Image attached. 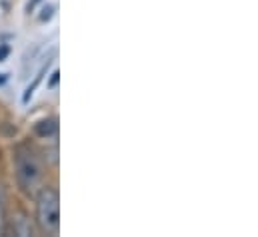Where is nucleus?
Instances as JSON below:
<instances>
[{
	"label": "nucleus",
	"mask_w": 258,
	"mask_h": 237,
	"mask_svg": "<svg viewBox=\"0 0 258 237\" xmlns=\"http://www.w3.org/2000/svg\"><path fill=\"white\" fill-rule=\"evenodd\" d=\"M8 82V74L6 72H0V86H4Z\"/></svg>",
	"instance_id": "obj_11"
},
{
	"label": "nucleus",
	"mask_w": 258,
	"mask_h": 237,
	"mask_svg": "<svg viewBox=\"0 0 258 237\" xmlns=\"http://www.w3.org/2000/svg\"><path fill=\"white\" fill-rule=\"evenodd\" d=\"M36 215L34 221L40 233L58 235L60 231V193L54 185H42L36 193Z\"/></svg>",
	"instance_id": "obj_2"
},
{
	"label": "nucleus",
	"mask_w": 258,
	"mask_h": 237,
	"mask_svg": "<svg viewBox=\"0 0 258 237\" xmlns=\"http://www.w3.org/2000/svg\"><path fill=\"white\" fill-rule=\"evenodd\" d=\"M40 233L34 217L26 209H14L12 213L8 211V223H6V235L18 237H36Z\"/></svg>",
	"instance_id": "obj_3"
},
{
	"label": "nucleus",
	"mask_w": 258,
	"mask_h": 237,
	"mask_svg": "<svg viewBox=\"0 0 258 237\" xmlns=\"http://www.w3.org/2000/svg\"><path fill=\"white\" fill-rule=\"evenodd\" d=\"M54 12H56V6L54 4H46V6H42V12L38 14V20L40 22H50L54 18Z\"/></svg>",
	"instance_id": "obj_7"
},
{
	"label": "nucleus",
	"mask_w": 258,
	"mask_h": 237,
	"mask_svg": "<svg viewBox=\"0 0 258 237\" xmlns=\"http://www.w3.org/2000/svg\"><path fill=\"white\" fill-rule=\"evenodd\" d=\"M42 2H44V0H28V2H26V6H24V12H26V14H32V12H34Z\"/></svg>",
	"instance_id": "obj_10"
},
{
	"label": "nucleus",
	"mask_w": 258,
	"mask_h": 237,
	"mask_svg": "<svg viewBox=\"0 0 258 237\" xmlns=\"http://www.w3.org/2000/svg\"><path fill=\"white\" fill-rule=\"evenodd\" d=\"M32 134L38 140H52L58 136V118L56 116H46L34 122L32 126Z\"/></svg>",
	"instance_id": "obj_4"
},
{
	"label": "nucleus",
	"mask_w": 258,
	"mask_h": 237,
	"mask_svg": "<svg viewBox=\"0 0 258 237\" xmlns=\"http://www.w3.org/2000/svg\"><path fill=\"white\" fill-rule=\"evenodd\" d=\"M10 56V44L8 42H0V64L6 62Z\"/></svg>",
	"instance_id": "obj_9"
},
{
	"label": "nucleus",
	"mask_w": 258,
	"mask_h": 237,
	"mask_svg": "<svg viewBox=\"0 0 258 237\" xmlns=\"http://www.w3.org/2000/svg\"><path fill=\"white\" fill-rule=\"evenodd\" d=\"M6 223H8V191L4 183H0V235H6Z\"/></svg>",
	"instance_id": "obj_6"
},
{
	"label": "nucleus",
	"mask_w": 258,
	"mask_h": 237,
	"mask_svg": "<svg viewBox=\"0 0 258 237\" xmlns=\"http://www.w3.org/2000/svg\"><path fill=\"white\" fill-rule=\"evenodd\" d=\"M54 56H56V50L50 54V58H48L44 64H42V66H40V70H38V74L32 78V82H30V84L24 88V94H22V104H24V106H26V104L32 100V96H34V92L38 90L40 82H42V80H44V76L48 74V70H50V66H52V60H54Z\"/></svg>",
	"instance_id": "obj_5"
},
{
	"label": "nucleus",
	"mask_w": 258,
	"mask_h": 237,
	"mask_svg": "<svg viewBox=\"0 0 258 237\" xmlns=\"http://www.w3.org/2000/svg\"><path fill=\"white\" fill-rule=\"evenodd\" d=\"M58 84H60V72L54 68V70L50 72L48 80H46V88H48V90H56V88H58Z\"/></svg>",
	"instance_id": "obj_8"
},
{
	"label": "nucleus",
	"mask_w": 258,
	"mask_h": 237,
	"mask_svg": "<svg viewBox=\"0 0 258 237\" xmlns=\"http://www.w3.org/2000/svg\"><path fill=\"white\" fill-rule=\"evenodd\" d=\"M12 170L20 193L34 199L46 181V160L30 140L18 142L12 148Z\"/></svg>",
	"instance_id": "obj_1"
}]
</instances>
